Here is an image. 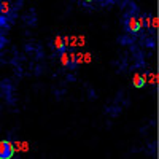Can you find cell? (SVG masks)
<instances>
[{
    "label": "cell",
    "instance_id": "8",
    "mask_svg": "<svg viewBox=\"0 0 159 159\" xmlns=\"http://www.w3.org/2000/svg\"><path fill=\"white\" fill-rule=\"evenodd\" d=\"M150 83H157V75H150Z\"/></svg>",
    "mask_w": 159,
    "mask_h": 159
},
{
    "label": "cell",
    "instance_id": "6",
    "mask_svg": "<svg viewBox=\"0 0 159 159\" xmlns=\"http://www.w3.org/2000/svg\"><path fill=\"white\" fill-rule=\"evenodd\" d=\"M61 62H62V65H69V62H70V59H69V52L62 51V54H61Z\"/></svg>",
    "mask_w": 159,
    "mask_h": 159
},
{
    "label": "cell",
    "instance_id": "4",
    "mask_svg": "<svg viewBox=\"0 0 159 159\" xmlns=\"http://www.w3.org/2000/svg\"><path fill=\"white\" fill-rule=\"evenodd\" d=\"M8 10H10V3L7 0H0V16H7Z\"/></svg>",
    "mask_w": 159,
    "mask_h": 159
},
{
    "label": "cell",
    "instance_id": "9",
    "mask_svg": "<svg viewBox=\"0 0 159 159\" xmlns=\"http://www.w3.org/2000/svg\"><path fill=\"white\" fill-rule=\"evenodd\" d=\"M151 25L154 29H157V25H159V21H157V18H153V21H151Z\"/></svg>",
    "mask_w": 159,
    "mask_h": 159
},
{
    "label": "cell",
    "instance_id": "7",
    "mask_svg": "<svg viewBox=\"0 0 159 159\" xmlns=\"http://www.w3.org/2000/svg\"><path fill=\"white\" fill-rule=\"evenodd\" d=\"M27 148H29V145L25 143V142H19V143H16V150H18V151H25Z\"/></svg>",
    "mask_w": 159,
    "mask_h": 159
},
{
    "label": "cell",
    "instance_id": "10",
    "mask_svg": "<svg viewBox=\"0 0 159 159\" xmlns=\"http://www.w3.org/2000/svg\"><path fill=\"white\" fill-rule=\"evenodd\" d=\"M84 2H94V0H84Z\"/></svg>",
    "mask_w": 159,
    "mask_h": 159
},
{
    "label": "cell",
    "instance_id": "2",
    "mask_svg": "<svg viewBox=\"0 0 159 159\" xmlns=\"http://www.w3.org/2000/svg\"><path fill=\"white\" fill-rule=\"evenodd\" d=\"M143 25V19L142 18H129L127 19V30L130 32H139Z\"/></svg>",
    "mask_w": 159,
    "mask_h": 159
},
{
    "label": "cell",
    "instance_id": "5",
    "mask_svg": "<svg viewBox=\"0 0 159 159\" xmlns=\"http://www.w3.org/2000/svg\"><path fill=\"white\" fill-rule=\"evenodd\" d=\"M54 46H56V49L57 51H64L65 49V43H64V37H56V40H54Z\"/></svg>",
    "mask_w": 159,
    "mask_h": 159
},
{
    "label": "cell",
    "instance_id": "3",
    "mask_svg": "<svg viewBox=\"0 0 159 159\" xmlns=\"http://www.w3.org/2000/svg\"><path fill=\"white\" fill-rule=\"evenodd\" d=\"M135 88H143V84L147 83V75H140V73H135L134 75V80H132Z\"/></svg>",
    "mask_w": 159,
    "mask_h": 159
},
{
    "label": "cell",
    "instance_id": "1",
    "mask_svg": "<svg viewBox=\"0 0 159 159\" xmlns=\"http://www.w3.org/2000/svg\"><path fill=\"white\" fill-rule=\"evenodd\" d=\"M15 154V147L8 140L0 142V159H11Z\"/></svg>",
    "mask_w": 159,
    "mask_h": 159
}]
</instances>
